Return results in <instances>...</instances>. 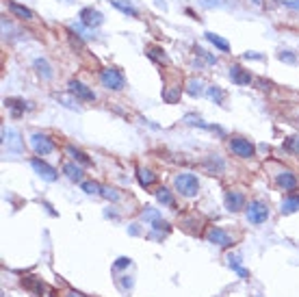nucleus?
<instances>
[{
    "instance_id": "obj_27",
    "label": "nucleus",
    "mask_w": 299,
    "mask_h": 297,
    "mask_svg": "<svg viewBox=\"0 0 299 297\" xmlns=\"http://www.w3.org/2000/svg\"><path fill=\"white\" fill-rule=\"evenodd\" d=\"M80 187H83V191H85V193H89V195H96V193H100V187H98L96 183H83Z\"/></svg>"
},
{
    "instance_id": "obj_10",
    "label": "nucleus",
    "mask_w": 299,
    "mask_h": 297,
    "mask_svg": "<svg viewBox=\"0 0 299 297\" xmlns=\"http://www.w3.org/2000/svg\"><path fill=\"white\" fill-rule=\"evenodd\" d=\"M275 183H278V187H280V189H284V191H293L295 187H297V178H295L293 171L286 169V171H280V173H278Z\"/></svg>"
},
{
    "instance_id": "obj_24",
    "label": "nucleus",
    "mask_w": 299,
    "mask_h": 297,
    "mask_svg": "<svg viewBox=\"0 0 299 297\" xmlns=\"http://www.w3.org/2000/svg\"><path fill=\"white\" fill-rule=\"evenodd\" d=\"M68 154L74 158V161H78V163H83V165H89L91 161L87 158V154L85 152H80V150H76V148H72V146H68Z\"/></svg>"
},
{
    "instance_id": "obj_30",
    "label": "nucleus",
    "mask_w": 299,
    "mask_h": 297,
    "mask_svg": "<svg viewBox=\"0 0 299 297\" xmlns=\"http://www.w3.org/2000/svg\"><path fill=\"white\" fill-rule=\"evenodd\" d=\"M185 122L191 126H204V122L198 117V115H185Z\"/></svg>"
},
{
    "instance_id": "obj_14",
    "label": "nucleus",
    "mask_w": 299,
    "mask_h": 297,
    "mask_svg": "<svg viewBox=\"0 0 299 297\" xmlns=\"http://www.w3.org/2000/svg\"><path fill=\"white\" fill-rule=\"evenodd\" d=\"M9 11L13 13V16H18L22 20H33V11L26 9V7H22L18 3H9Z\"/></svg>"
},
{
    "instance_id": "obj_28",
    "label": "nucleus",
    "mask_w": 299,
    "mask_h": 297,
    "mask_svg": "<svg viewBox=\"0 0 299 297\" xmlns=\"http://www.w3.org/2000/svg\"><path fill=\"white\" fill-rule=\"evenodd\" d=\"M286 150H290L293 154H299V137H290L286 141Z\"/></svg>"
},
{
    "instance_id": "obj_9",
    "label": "nucleus",
    "mask_w": 299,
    "mask_h": 297,
    "mask_svg": "<svg viewBox=\"0 0 299 297\" xmlns=\"http://www.w3.org/2000/svg\"><path fill=\"white\" fill-rule=\"evenodd\" d=\"M31 165H33V169L37 171L43 180H48V183H54V180H56V169H54V167H50L48 163L39 161V158H33Z\"/></svg>"
},
{
    "instance_id": "obj_36",
    "label": "nucleus",
    "mask_w": 299,
    "mask_h": 297,
    "mask_svg": "<svg viewBox=\"0 0 299 297\" xmlns=\"http://www.w3.org/2000/svg\"><path fill=\"white\" fill-rule=\"evenodd\" d=\"M258 85H260V89H269L271 87V83H267V81H258Z\"/></svg>"
},
{
    "instance_id": "obj_23",
    "label": "nucleus",
    "mask_w": 299,
    "mask_h": 297,
    "mask_svg": "<svg viewBox=\"0 0 299 297\" xmlns=\"http://www.w3.org/2000/svg\"><path fill=\"white\" fill-rule=\"evenodd\" d=\"M35 70H37L43 78H52V70H50V65H48L46 59H37V61H35Z\"/></svg>"
},
{
    "instance_id": "obj_7",
    "label": "nucleus",
    "mask_w": 299,
    "mask_h": 297,
    "mask_svg": "<svg viewBox=\"0 0 299 297\" xmlns=\"http://www.w3.org/2000/svg\"><path fill=\"white\" fill-rule=\"evenodd\" d=\"M3 143L7 152H22V141H20V135L16 133L13 128H3Z\"/></svg>"
},
{
    "instance_id": "obj_3",
    "label": "nucleus",
    "mask_w": 299,
    "mask_h": 297,
    "mask_svg": "<svg viewBox=\"0 0 299 297\" xmlns=\"http://www.w3.org/2000/svg\"><path fill=\"white\" fill-rule=\"evenodd\" d=\"M245 213H247V221L254 223V226H260V223H265L269 219V208H267L265 202H260V200L250 202V206L245 208Z\"/></svg>"
},
{
    "instance_id": "obj_15",
    "label": "nucleus",
    "mask_w": 299,
    "mask_h": 297,
    "mask_svg": "<svg viewBox=\"0 0 299 297\" xmlns=\"http://www.w3.org/2000/svg\"><path fill=\"white\" fill-rule=\"evenodd\" d=\"M299 211V195H290V198H286L282 202V213L284 215H290V213H295Z\"/></svg>"
},
{
    "instance_id": "obj_18",
    "label": "nucleus",
    "mask_w": 299,
    "mask_h": 297,
    "mask_svg": "<svg viewBox=\"0 0 299 297\" xmlns=\"http://www.w3.org/2000/svg\"><path fill=\"white\" fill-rule=\"evenodd\" d=\"M206 93H208V98L213 100L215 104H223V100H225V93H223V89H221V87L213 85V87H208V89H206Z\"/></svg>"
},
{
    "instance_id": "obj_1",
    "label": "nucleus",
    "mask_w": 299,
    "mask_h": 297,
    "mask_svg": "<svg viewBox=\"0 0 299 297\" xmlns=\"http://www.w3.org/2000/svg\"><path fill=\"white\" fill-rule=\"evenodd\" d=\"M173 187H176L178 193L185 195V198H193V195H198V191H200V183L193 173H178V176L173 178Z\"/></svg>"
},
{
    "instance_id": "obj_31",
    "label": "nucleus",
    "mask_w": 299,
    "mask_h": 297,
    "mask_svg": "<svg viewBox=\"0 0 299 297\" xmlns=\"http://www.w3.org/2000/svg\"><path fill=\"white\" fill-rule=\"evenodd\" d=\"M100 193H102V195H104V198H106V200H117V198H119V193H117V191H115V189H108V187H106V189H102Z\"/></svg>"
},
{
    "instance_id": "obj_6",
    "label": "nucleus",
    "mask_w": 299,
    "mask_h": 297,
    "mask_svg": "<svg viewBox=\"0 0 299 297\" xmlns=\"http://www.w3.org/2000/svg\"><path fill=\"white\" fill-rule=\"evenodd\" d=\"M70 93L72 96H76L78 100H83V102H91V100H96V93H93L89 87H85L80 81H70Z\"/></svg>"
},
{
    "instance_id": "obj_32",
    "label": "nucleus",
    "mask_w": 299,
    "mask_h": 297,
    "mask_svg": "<svg viewBox=\"0 0 299 297\" xmlns=\"http://www.w3.org/2000/svg\"><path fill=\"white\" fill-rule=\"evenodd\" d=\"M195 52H198L200 56H204V59H206L208 63H217V59H215V56H210V54H208L204 48H195Z\"/></svg>"
},
{
    "instance_id": "obj_29",
    "label": "nucleus",
    "mask_w": 299,
    "mask_h": 297,
    "mask_svg": "<svg viewBox=\"0 0 299 297\" xmlns=\"http://www.w3.org/2000/svg\"><path fill=\"white\" fill-rule=\"evenodd\" d=\"M143 219H148V221H156V219H160V215H158V211H154V208H145Z\"/></svg>"
},
{
    "instance_id": "obj_17",
    "label": "nucleus",
    "mask_w": 299,
    "mask_h": 297,
    "mask_svg": "<svg viewBox=\"0 0 299 297\" xmlns=\"http://www.w3.org/2000/svg\"><path fill=\"white\" fill-rule=\"evenodd\" d=\"M206 39H208L210 43H213L215 48H219L221 52H228V50H230V43L225 41V39H221L219 35H215V33H206Z\"/></svg>"
},
{
    "instance_id": "obj_33",
    "label": "nucleus",
    "mask_w": 299,
    "mask_h": 297,
    "mask_svg": "<svg viewBox=\"0 0 299 297\" xmlns=\"http://www.w3.org/2000/svg\"><path fill=\"white\" fill-rule=\"evenodd\" d=\"M130 265V258H117V263H115V269H122V267H128Z\"/></svg>"
},
{
    "instance_id": "obj_11",
    "label": "nucleus",
    "mask_w": 299,
    "mask_h": 297,
    "mask_svg": "<svg viewBox=\"0 0 299 297\" xmlns=\"http://www.w3.org/2000/svg\"><path fill=\"white\" fill-rule=\"evenodd\" d=\"M206 239H208L210 243H217V245H221V248H230V245H232L230 236L225 234L221 228H210V230H208V234H206Z\"/></svg>"
},
{
    "instance_id": "obj_2",
    "label": "nucleus",
    "mask_w": 299,
    "mask_h": 297,
    "mask_svg": "<svg viewBox=\"0 0 299 297\" xmlns=\"http://www.w3.org/2000/svg\"><path fill=\"white\" fill-rule=\"evenodd\" d=\"M100 83L102 87H106V89H113V91H122L126 81H124V74L117 70V68H104L100 72Z\"/></svg>"
},
{
    "instance_id": "obj_16",
    "label": "nucleus",
    "mask_w": 299,
    "mask_h": 297,
    "mask_svg": "<svg viewBox=\"0 0 299 297\" xmlns=\"http://www.w3.org/2000/svg\"><path fill=\"white\" fill-rule=\"evenodd\" d=\"M137 176H139V185H141V187H150V185L156 183V176H154V173H152L150 169L139 167V169H137Z\"/></svg>"
},
{
    "instance_id": "obj_26",
    "label": "nucleus",
    "mask_w": 299,
    "mask_h": 297,
    "mask_svg": "<svg viewBox=\"0 0 299 297\" xmlns=\"http://www.w3.org/2000/svg\"><path fill=\"white\" fill-rule=\"evenodd\" d=\"M189 93H191V96H200L202 93V83L200 81H189Z\"/></svg>"
},
{
    "instance_id": "obj_20",
    "label": "nucleus",
    "mask_w": 299,
    "mask_h": 297,
    "mask_svg": "<svg viewBox=\"0 0 299 297\" xmlns=\"http://www.w3.org/2000/svg\"><path fill=\"white\" fill-rule=\"evenodd\" d=\"M111 5H113V7H117V9H119L122 13H126V16H130V18H137V16H139L133 5H126V3H122V0H111Z\"/></svg>"
},
{
    "instance_id": "obj_4",
    "label": "nucleus",
    "mask_w": 299,
    "mask_h": 297,
    "mask_svg": "<svg viewBox=\"0 0 299 297\" xmlns=\"http://www.w3.org/2000/svg\"><path fill=\"white\" fill-rule=\"evenodd\" d=\"M230 150L241 158H252L254 156V146L250 143V139H243V137H232Z\"/></svg>"
},
{
    "instance_id": "obj_21",
    "label": "nucleus",
    "mask_w": 299,
    "mask_h": 297,
    "mask_svg": "<svg viewBox=\"0 0 299 297\" xmlns=\"http://www.w3.org/2000/svg\"><path fill=\"white\" fill-rule=\"evenodd\" d=\"M156 198H158V202H163L165 206H176V202H173V198H171V193L165 189V187H160V189H156Z\"/></svg>"
},
{
    "instance_id": "obj_8",
    "label": "nucleus",
    "mask_w": 299,
    "mask_h": 297,
    "mask_svg": "<svg viewBox=\"0 0 299 297\" xmlns=\"http://www.w3.org/2000/svg\"><path fill=\"white\" fill-rule=\"evenodd\" d=\"M80 22L87 26V28H96V26H100L102 22H104V18H102V13L98 11V9H83L80 11Z\"/></svg>"
},
{
    "instance_id": "obj_12",
    "label": "nucleus",
    "mask_w": 299,
    "mask_h": 297,
    "mask_svg": "<svg viewBox=\"0 0 299 297\" xmlns=\"http://www.w3.org/2000/svg\"><path fill=\"white\" fill-rule=\"evenodd\" d=\"M225 206H228L230 211H241V208L245 206V195L238 191H228L225 193Z\"/></svg>"
},
{
    "instance_id": "obj_13",
    "label": "nucleus",
    "mask_w": 299,
    "mask_h": 297,
    "mask_svg": "<svg viewBox=\"0 0 299 297\" xmlns=\"http://www.w3.org/2000/svg\"><path fill=\"white\" fill-rule=\"evenodd\" d=\"M230 78H232V83H236V85H250L252 83L250 72H245L241 65H232L230 68Z\"/></svg>"
},
{
    "instance_id": "obj_35",
    "label": "nucleus",
    "mask_w": 299,
    "mask_h": 297,
    "mask_svg": "<svg viewBox=\"0 0 299 297\" xmlns=\"http://www.w3.org/2000/svg\"><path fill=\"white\" fill-rule=\"evenodd\" d=\"M245 59H262L260 54H254V52H245Z\"/></svg>"
},
{
    "instance_id": "obj_37",
    "label": "nucleus",
    "mask_w": 299,
    "mask_h": 297,
    "mask_svg": "<svg viewBox=\"0 0 299 297\" xmlns=\"http://www.w3.org/2000/svg\"><path fill=\"white\" fill-rule=\"evenodd\" d=\"M68 297H83V295H80V293H74V291H70Z\"/></svg>"
},
{
    "instance_id": "obj_34",
    "label": "nucleus",
    "mask_w": 299,
    "mask_h": 297,
    "mask_svg": "<svg viewBox=\"0 0 299 297\" xmlns=\"http://www.w3.org/2000/svg\"><path fill=\"white\" fill-rule=\"evenodd\" d=\"M280 59H282V61H288V63H293V61H295V56L290 54V52H282V54H280Z\"/></svg>"
},
{
    "instance_id": "obj_19",
    "label": "nucleus",
    "mask_w": 299,
    "mask_h": 297,
    "mask_svg": "<svg viewBox=\"0 0 299 297\" xmlns=\"http://www.w3.org/2000/svg\"><path fill=\"white\" fill-rule=\"evenodd\" d=\"M63 171L68 173V178H70V180H74V183H80V180H83V169L76 167L74 163H68V165L63 167Z\"/></svg>"
},
{
    "instance_id": "obj_25",
    "label": "nucleus",
    "mask_w": 299,
    "mask_h": 297,
    "mask_svg": "<svg viewBox=\"0 0 299 297\" xmlns=\"http://www.w3.org/2000/svg\"><path fill=\"white\" fill-rule=\"evenodd\" d=\"M228 260H230V267H232V269H234V271L238 273L241 278H250V273H247V271L243 269V267H241V263H238L241 258H238V256H230Z\"/></svg>"
},
{
    "instance_id": "obj_5",
    "label": "nucleus",
    "mask_w": 299,
    "mask_h": 297,
    "mask_svg": "<svg viewBox=\"0 0 299 297\" xmlns=\"http://www.w3.org/2000/svg\"><path fill=\"white\" fill-rule=\"evenodd\" d=\"M31 146H33V150L37 152V154H41V156H46V154H50V152L54 150L52 139H50L48 135H41V133H35V135L31 137Z\"/></svg>"
},
{
    "instance_id": "obj_22",
    "label": "nucleus",
    "mask_w": 299,
    "mask_h": 297,
    "mask_svg": "<svg viewBox=\"0 0 299 297\" xmlns=\"http://www.w3.org/2000/svg\"><path fill=\"white\" fill-rule=\"evenodd\" d=\"M5 104L11 108L13 115L24 113V108H26V102H22V100H16V98H7V100H5Z\"/></svg>"
}]
</instances>
